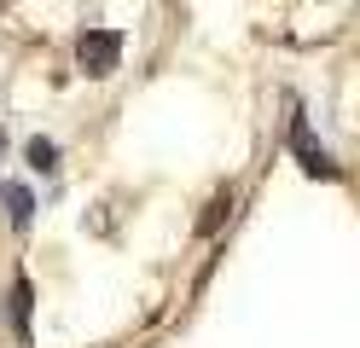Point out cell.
Listing matches in <instances>:
<instances>
[{
    "mask_svg": "<svg viewBox=\"0 0 360 348\" xmlns=\"http://www.w3.org/2000/svg\"><path fill=\"white\" fill-rule=\"evenodd\" d=\"M117 58H122V35H117V30H87V35L76 41V64L87 70V76H110Z\"/></svg>",
    "mask_w": 360,
    "mask_h": 348,
    "instance_id": "cell-1",
    "label": "cell"
},
{
    "mask_svg": "<svg viewBox=\"0 0 360 348\" xmlns=\"http://www.w3.org/2000/svg\"><path fill=\"white\" fill-rule=\"evenodd\" d=\"M290 151L302 157V169H308V174H320V180H331V174H337V162L320 151V139H314V128H308V116H302V110L290 116Z\"/></svg>",
    "mask_w": 360,
    "mask_h": 348,
    "instance_id": "cell-2",
    "label": "cell"
},
{
    "mask_svg": "<svg viewBox=\"0 0 360 348\" xmlns=\"http://www.w3.org/2000/svg\"><path fill=\"white\" fill-rule=\"evenodd\" d=\"M6 215H12V226H30V215H35L30 186H6Z\"/></svg>",
    "mask_w": 360,
    "mask_h": 348,
    "instance_id": "cell-3",
    "label": "cell"
},
{
    "mask_svg": "<svg viewBox=\"0 0 360 348\" xmlns=\"http://www.w3.org/2000/svg\"><path fill=\"white\" fill-rule=\"evenodd\" d=\"M30 169L35 174H53L58 169V146H53V139H30Z\"/></svg>",
    "mask_w": 360,
    "mask_h": 348,
    "instance_id": "cell-4",
    "label": "cell"
},
{
    "mask_svg": "<svg viewBox=\"0 0 360 348\" xmlns=\"http://www.w3.org/2000/svg\"><path fill=\"white\" fill-rule=\"evenodd\" d=\"M12 319H18V331L30 337V285L18 278V290H12Z\"/></svg>",
    "mask_w": 360,
    "mask_h": 348,
    "instance_id": "cell-5",
    "label": "cell"
},
{
    "mask_svg": "<svg viewBox=\"0 0 360 348\" xmlns=\"http://www.w3.org/2000/svg\"><path fill=\"white\" fill-rule=\"evenodd\" d=\"M0 157H6V134H0Z\"/></svg>",
    "mask_w": 360,
    "mask_h": 348,
    "instance_id": "cell-6",
    "label": "cell"
}]
</instances>
